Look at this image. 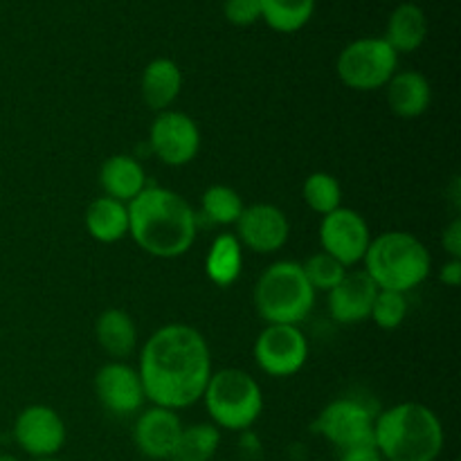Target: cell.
Here are the masks:
<instances>
[{
	"instance_id": "cell-1",
	"label": "cell",
	"mask_w": 461,
	"mask_h": 461,
	"mask_svg": "<svg viewBox=\"0 0 461 461\" xmlns=\"http://www.w3.org/2000/svg\"><path fill=\"white\" fill-rule=\"evenodd\" d=\"M138 374L153 405L174 412L189 408L203 399L210 383V347L196 329L167 324L144 342Z\"/></svg>"
},
{
	"instance_id": "cell-2",
	"label": "cell",
	"mask_w": 461,
	"mask_h": 461,
	"mask_svg": "<svg viewBox=\"0 0 461 461\" xmlns=\"http://www.w3.org/2000/svg\"><path fill=\"white\" fill-rule=\"evenodd\" d=\"M129 234L149 255L176 259L196 241V214L178 192L144 187L129 203Z\"/></svg>"
},
{
	"instance_id": "cell-3",
	"label": "cell",
	"mask_w": 461,
	"mask_h": 461,
	"mask_svg": "<svg viewBox=\"0 0 461 461\" xmlns=\"http://www.w3.org/2000/svg\"><path fill=\"white\" fill-rule=\"evenodd\" d=\"M374 448L385 461H437L444 426L428 405L399 403L374 421Z\"/></svg>"
},
{
	"instance_id": "cell-4",
	"label": "cell",
	"mask_w": 461,
	"mask_h": 461,
	"mask_svg": "<svg viewBox=\"0 0 461 461\" xmlns=\"http://www.w3.org/2000/svg\"><path fill=\"white\" fill-rule=\"evenodd\" d=\"M363 261L365 273L378 291H412L426 282L432 268V257L426 246L414 234L399 230L372 239Z\"/></svg>"
},
{
	"instance_id": "cell-5",
	"label": "cell",
	"mask_w": 461,
	"mask_h": 461,
	"mask_svg": "<svg viewBox=\"0 0 461 461\" xmlns=\"http://www.w3.org/2000/svg\"><path fill=\"white\" fill-rule=\"evenodd\" d=\"M315 291L306 282L302 264L277 261L264 270L255 286L257 313L268 324H300L311 313Z\"/></svg>"
},
{
	"instance_id": "cell-6",
	"label": "cell",
	"mask_w": 461,
	"mask_h": 461,
	"mask_svg": "<svg viewBox=\"0 0 461 461\" xmlns=\"http://www.w3.org/2000/svg\"><path fill=\"white\" fill-rule=\"evenodd\" d=\"M216 428L243 432L264 412V394L250 374L243 369H221L212 374L203 394Z\"/></svg>"
},
{
	"instance_id": "cell-7",
	"label": "cell",
	"mask_w": 461,
	"mask_h": 461,
	"mask_svg": "<svg viewBox=\"0 0 461 461\" xmlns=\"http://www.w3.org/2000/svg\"><path fill=\"white\" fill-rule=\"evenodd\" d=\"M396 68H399V54L383 36L351 41L336 61L342 84L358 93L385 88L387 81L396 75Z\"/></svg>"
},
{
	"instance_id": "cell-8",
	"label": "cell",
	"mask_w": 461,
	"mask_h": 461,
	"mask_svg": "<svg viewBox=\"0 0 461 461\" xmlns=\"http://www.w3.org/2000/svg\"><path fill=\"white\" fill-rule=\"evenodd\" d=\"M374 414L356 399H336L315 419L313 430L322 435L340 453L374 446Z\"/></svg>"
},
{
	"instance_id": "cell-9",
	"label": "cell",
	"mask_w": 461,
	"mask_h": 461,
	"mask_svg": "<svg viewBox=\"0 0 461 461\" xmlns=\"http://www.w3.org/2000/svg\"><path fill=\"white\" fill-rule=\"evenodd\" d=\"M309 358V342L295 324H268L255 342V363L273 378L300 372Z\"/></svg>"
},
{
	"instance_id": "cell-10",
	"label": "cell",
	"mask_w": 461,
	"mask_h": 461,
	"mask_svg": "<svg viewBox=\"0 0 461 461\" xmlns=\"http://www.w3.org/2000/svg\"><path fill=\"white\" fill-rule=\"evenodd\" d=\"M149 144L165 165L185 167L201 151V131L185 113L162 111L149 129Z\"/></svg>"
},
{
	"instance_id": "cell-11",
	"label": "cell",
	"mask_w": 461,
	"mask_h": 461,
	"mask_svg": "<svg viewBox=\"0 0 461 461\" xmlns=\"http://www.w3.org/2000/svg\"><path fill=\"white\" fill-rule=\"evenodd\" d=\"M320 241H322V252L349 268L365 259V252L372 243V232H369L367 221L358 212L349 207H338L331 214L322 216Z\"/></svg>"
},
{
	"instance_id": "cell-12",
	"label": "cell",
	"mask_w": 461,
	"mask_h": 461,
	"mask_svg": "<svg viewBox=\"0 0 461 461\" xmlns=\"http://www.w3.org/2000/svg\"><path fill=\"white\" fill-rule=\"evenodd\" d=\"M14 439L23 453L36 459L54 457L66 444V423L48 405H30L14 423Z\"/></svg>"
},
{
	"instance_id": "cell-13",
	"label": "cell",
	"mask_w": 461,
	"mask_h": 461,
	"mask_svg": "<svg viewBox=\"0 0 461 461\" xmlns=\"http://www.w3.org/2000/svg\"><path fill=\"white\" fill-rule=\"evenodd\" d=\"M288 234H291V223H288L286 214L277 205L257 203V205L246 207L243 214L239 216L234 237L252 252L273 255L286 246Z\"/></svg>"
},
{
	"instance_id": "cell-14",
	"label": "cell",
	"mask_w": 461,
	"mask_h": 461,
	"mask_svg": "<svg viewBox=\"0 0 461 461\" xmlns=\"http://www.w3.org/2000/svg\"><path fill=\"white\" fill-rule=\"evenodd\" d=\"M95 394L108 412L120 417L135 414L147 401L140 374L124 363H108L99 369L95 376Z\"/></svg>"
},
{
	"instance_id": "cell-15",
	"label": "cell",
	"mask_w": 461,
	"mask_h": 461,
	"mask_svg": "<svg viewBox=\"0 0 461 461\" xmlns=\"http://www.w3.org/2000/svg\"><path fill=\"white\" fill-rule=\"evenodd\" d=\"M378 286L365 270H354L342 277L333 291H329V313L340 324H358L372 315Z\"/></svg>"
},
{
	"instance_id": "cell-16",
	"label": "cell",
	"mask_w": 461,
	"mask_h": 461,
	"mask_svg": "<svg viewBox=\"0 0 461 461\" xmlns=\"http://www.w3.org/2000/svg\"><path fill=\"white\" fill-rule=\"evenodd\" d=\"M183 432L178 414L174 410L158 408L142 412L133 428V439L140 453L149 459H169L174 453L178 437Z\"/></svg>"
},
{
	"instance_id": "cell-17",
	"label": "cell",
	"mask_w": 461,
	"mask_h": 461,
	"mask_svg": "<svg viewBox=\"0 0 461 461\" xmlns=\"http://www.w3.org/2000/svg\"><path fill=\"white\" fill-rule=\"evenodd\" d=\"M387 104H390L392 113L403 120H414V117L423 115L430 106L432 88L426 75L417 70H403L396 72L390 81H387Z\"/></svg>"
},
{
	"instance_id": "cell-18",
	"label": "cell",
	"mask_w": 461,
	"mask_h": 461,
	"mask_svg": "<svg viewBox=\"0 0 461 461\" xmlns=\"http://www.w3.org/2000/svg\"><path fill=\"white\" fill-rule=\"evenodd\" d=\"M183 90V72L174 59L158 57L147 63L142 72V97L149 108L162 113L169 111Z\"/></svg>"
},
{
	"instance_id": "cell-19",
	"label": "cell",
	"mask_w": 461,
	"mask_h": 461,
	"mask_svg": "<svg viewBox=\"0 0 461 461\" xmlns=\"http://www.w3.org/2000/svg\"><path fill=\"white\" fill-rule=\"evenodd\" d=\"M99 185L104 187L106 196L115 198L129 205L144 187L147 176L142 165L133 156H111L99 169Z\"/></svg>"
},
{
	"instance_id": "cell-20",
	"label": "cell",
	"mask_w": 461,
	"mask_h": 461,
	"mask_svg": "<svg viewBox=\"0 0 461 461\" xmlns=\"http://www.w3.org/2000/svg\"><path fill=\"white\" fill-rule=\"evenodd\" d=\"M86 230L99 243H117L129 234V205L111 196H99L86 210Z\"/></svg>"
},
{
	"instance_id": "cell-21",
	"label": "cell",
	"mask_w": 461,
	"mask_h": 461,
	"mask_svg": "<svg viewBox=\"0 0 461 461\" xmlns=\"http://www.w3.org/2000/svg\"><path fill=\"white\" fill-rule=\"evenodd\" d=\"M428 36V18L419 5L403 3L392 12L383 39L396 54H408L421 48Z\"/></svg>"
},
{
	"instance_id": "cell-22",
	"label": "cell",
	"mask_w": 461,
	"mask_h": 461,
	"mask_svg": "<svg viewBox=\"0 0 461 461\" xmlns=\"http://www.w3.org/2000/svg\"><path fill=\"white\" fill-rule=\"evenodd\" d=\"M95 338L108 356L126 358L133 354L138 345V329L126 311L108 309L95 322Z\"/></svg>"
},
{
	"instance_id": "cell-23",
	"label": "cell",
	"mask_w": 461,
	"mask_h": 461,
	"mask_svg": "<svg viewBox=\"0 0 461 461\" xmlns=\"http://www.w3.org/2000/svg\"><path fill=\"white\" fill-rule=\"evenodd\" d=\"M243 248L234 234H219L205 259V273L216 286H232L241 275Z\"/></svg>"
},
{
	"instance_id": "cell-24",
	"label": "cell",
	"mask_w": 461,
	"mask_h": 461,
	"mask_svg": "<svg viewBox=\"0 0 461 461\" xmlns=\"http://www.w3.org/2000/svg\"><path fill=\"white\" fill-rule=\"evenodd\" d=\"M261 18L279 34L300 32L315 12V0H259Z\"/></svg>"
},
{
	"instance_id": "cell-25",
	"label": "cell",
	"mask_w": 461,
	"mask_h": 461,
	"mask_svg": "<svg viewBox=\"0 0 461 461\" xmlns=\"http://www.w3.org/2000/svg\"><path fill=\"white\" fill-rule=\"evenodd\" d=\"M221 444V432L214 423H196L183 428L171 461H212Z\"/></svg>"
},
{
	"instance_id": "cell-26",
	"label": "cell",
	"mask_w": 461,
	"mask_h": 461,
	"mask_svg": "<svg viewBox=\"0 0 461 461\" xmlns=\"http://www.w3.org/2000/svg\"><path fill=\"white\" fill-rule=\"evenodd\" d=\"M203 214L216 225H237L239 216L243 214V205L239 192H234L228 185H212L205 189L201 198Z\"/></svg>"
},
{
	"instance_id": "cell-27",
	"label": "cell",
	"mask_w": 461,
	"mask_h": 461,
	"mask_svg": "<svg viewBox=\"0 0 461 461\" xmlns=\"http://www.w3.org/2000/svg\"><path fill=\"white\" fill-rule=\"evenodd\" d=\"M302 196L304 203L315 212V214H331L333 210L342 207V189L336 176L327 174V171H315L304 180L302 187Z\"/></svg>"
},
{
	"instance_id": "cell-28",
	"label": "cell",
	"mask_w": 461,
	"mask_h": 461,
	"mask_svg": "<svg viewBox=\"0 0 461 461\" xmlns=\"http://www.w3.org/2000/svg\"><path fill=\"white\" fill-rule=\"evenodd\" d=\"M302 270H304V277L311 284V288L324 293L333 291L347 275L345 266L333 259L331 255H327V252H318V255L309 257L306 264H302Z\"/></svg>"
},
{
	"instance_id": "cell-29",
	"label": "cell",
	"mask_w": 461,
	"mask_h": 461,
	"mask_svg": "<svg viewBox=\"0 0 461 461\" xmlns=\"http://www.w3.org/2000/svg\"><path fill=\"white\" fill-rule=\"evenodd\" d=\"M408 315V302H405V293L396 291H378L376 300H374L372 315L369 318L376 322V327L385 329V331H394L405 322Z\"/></svg>"
},
{
	"instance_id": "cell-30",
	"label": "cell",
	"mask_w": 461,
	"mask_h": 461,
	"mask_svg": "<svg viewBox=\"0 0 461 461\" xmlns=\"http://www.w3.org/2000/svg\"><path fill=\"white\" fill-rule=\"evenodd\" d=\"M223 14L232 25L248 27L255 25L261 18L259 0H225Z\"/></svg>"
},
{
	"instance_id": "cell-31",
	"label": "cell",
	"mask_w": 461,
	"mask_h": 461,
	"mask_svg": "<svg viewBox=\"0 0 461 461\" xmlns=\"http://www.w3.org/2000/svg\"><path fill=\"white\" fill-rule=\"evenodd\" d=\"M441 243H444V250L448 252L450 259H461V219L459 216L448 225V228L444 230Z\"/></svg>"
},
{
	"instance_id": "cell-32",
	"label": "cell",
	"mask_w": 461,
	"mask_h": 461,
	"mask_svg": "<svg viewBox=\"0 0 461 461\" xmlns=\"http://www.w3.org/2000/svg\"><path fill=\"white\" fill-rule=\"evenodd\" d=\"M340 461H385V459L381 457V453H378L374 446H363V448L345 450V453L340 455Z\"/></svg>"
},
{
	"instance_id": "cell-33",
	"label": "cell",
	"mask_w": 461,
	"mask_h": 461,
	"mask_svg": "<svg viewBox=\"0 0 461 461\" xmlns=\"http://www.w3.org/2000/svg\"><path fill=\"white\" fill-rule=\"evenodd\" d=\"M441 282L450 288H457L461 284V259H450L441 268Z\"/></svg>"
},
{
	"instance_id": "cell-34",
	"label": "cell",
	"mask_w": 461,
	"mask_h": 461,
	"mask_svg": "<svg viewBox=\"0 0 461 461\" xmlns=\"http://www.w3.org/2000/svg\"><path fill=\"white\" fill-rule=\"evenodd\" d=\"M0 461H18V459L12 457V455H0Z\"/></svg>"
},
{
	"instance_id": "cell-35",
	"label": "cell",
	"mask_w": 461,
	"mask_h": 461,
	"mask_svg": "<svg viewBox=\"0 0 461 461\" xmlns=\"http://www.w3.org/2000/svg\"><path fill=\"white\" fill-rule=\"evenodd\" d=\"M36 461H61V459H57V457H43V459H36Z\"/></svg>"
}]
</instances>
